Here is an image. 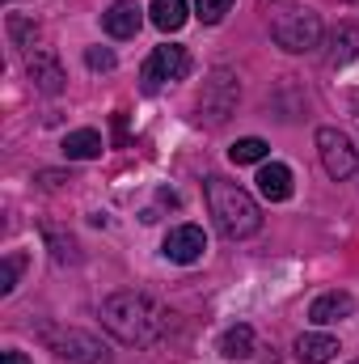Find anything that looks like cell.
Masks as SVG:
<instances>
[{
  "label": "cell",
  "mask_w": 359,
  "mask_h": 364,
  "mask_svg": "<svg viewBox=\"0 0 359 364\" xmlns=\"http://www.w3.org/2000/svg\"><path fill=\"white\" fill-rule=\"evenodd\" d=\"M26 73H30V81H34V90L43 93H60L64 90V68H60V60L51 55V51H43V47H34L30 55H26Z\"/></svg>",
  "instance_id": "cell-10"
},
{
  "label": "cell",
  "mask_w": 359,
  "mask_h": 364,
  "mask_svg": "<svg viewBox=\"0 0 359 364\" xmlns=\"http://www.w3.org/2000/svg\"><path fill=\"white\" fill-rule=\"evenodd\" d=\"M101 149H106V140L93 127H77V132L64 136V157L68 161H93V157H101Z\"/></svg>",
  "instance_id": "cell-14"
},
{
  "label": "cell",
  "mask_w": 359,
  "mask_h": 364,
  "mask_svg": "<svg viewBox=\"0 0 359 364\" xmlns=\"http://www.w3.org/2000/svg\"><path fill=\"white\" fill-rule=\"evenodd\" d=\"M101 326L127 348H148L170 331V314L148 292L123 288V292H110L101 301Z\"/></svg>",
  "instance_id": "cell-1"
},
{
  "label": "cell",
  "mask_w": 359,
  "mask_h": 364,
  "mask_svg": "<svg viewBox=\"0 0 359 364\" xmlns=\"http://www.w3.org/2000/svg\"><path fill=\"white\" fill-rule=\"evenodd\" d=\"M17 272H21V259H17V255H9V259L0 263V296H9V292L17 288Z\"/></svg>",
  "instance_id": "cell-20"
},
{
  "label": "cell",
  "mask_w": 359,
  "mask_h": 364,
  "mask_svg": "<svg viewBox=\"0 0 359 364\" xmlns=\"http://www.w3.org/2000/svg\"><path fill=\"white\" fill-rule=\"evenodd\" d=\"M43 339L55 348L60 360H68V364H110V352L93 335H85V331H47Z\"/></svg>",
  "instance_id": "cell-5"
},
{
  "label": "cell",
  "mask_w": 359,
  "mask_h": 364,
  "mask_svg": "<svg viewBox=\"0 0 359 364\" xmlns=\"http://www.w3.org/2000/svg\"><path fill=\"white\" fill-rule=\"evenodd\" d=\"M140 26H144V9H140L136 0H114V4L101 13V30H106L110 38H136Z\"/></svg>",
  "instance_id": "cell-9"
},
{
  "label": "cell",
  "mask_w": 359,
  "mask_h": 364,
  "mask_svg": "<svg viewBox=\"0 0 359 364\" xmlns=\"http://www.w3.org/2000/svg\"><path fill=\"white\" fill-rule=\"evenodd\" d=\"M355 314V296L351 292H321L313 305H309V322L313 326H330V322H343Z\"/></svg>",
  "instance_id": "cell-11"
},
{
  "label": "cell",
  "mask_w": 359,
  "mask_h": 364,
  "mask_svg": "<svg viewBox=\"0 0 359 364\" xmlns=\"http://www.w3.org/2000/svg\"><path fill=\"white\" fill-rule=\"evenodd\" d=\"M220 356H224V360H245V356H254V331H250L245 322L228 326V331L220 335Z\"/></svg>",
  "instance_id": "cell-16"
},
{
  "label": "cell",
  "mask_w": 359,
  "mask_h": 364,
  "mask_svg": "<svg viewBox=\"0 0 359 364\" xmlns=\"http://www.w3.org/2000/svg\"><path fill=\"white\" fill-rule=\"evenodd\" d=\"M317 153H321V166H326V174L334 182L351 178L359 166V153L355 144H351V136L347 132H338V127H321L317 132Z\"/></svg>",
  "instance_id": "cell-4"
},
{
  "label": "cell",
  "mask_w": 359,
  "mask_h": 364,
  "mask_svg": "<svg viewBox=\"0 0 359 364\" xmlns=\"http://www.w3.org/2000/svg\"><path fill=\"white\" fill-rule=\"evenodd\" d=\"M270 153L267 140H258V136H245V140H237L233 149H228V157H233V166H263Z\"/></svg>",
  "instance_id": "cell-18"
},
{
  "label": "cell",
  "mask_w": 359,
  "mask_h": 364,
  "mask_svg": "<svg viewBox=\"0 0 359 364\" xmlns=\"http://www.w3.org/2000/svg\"><path fill=\"white\" fill-rule=\"evenodd\" d=\"M85 64H89L93 73H110V68H114V55L101 51V47H89V51H85Z\"/></svg>",
  "instance_id": "cell-21"
},
{
  "label": "cell",
  "mask_w": 359,
  "mask_h": 364,
  "mask_svg": "<svg viewBox=\"0 0 359 364\" xmlns=\"http://www.w3.org/2000/svg\"><path fill=\"white\" fill-rule=\"evenodd\" d=\"M0 364H26L21 352H0Z\"/></svg>",
  "instance_id": "cell-22"
},
{
  "label": "cell",
  "mask_w": 359,
  "mask_h": 364,
  "mask_svg": "<svg viewBox=\"0 0 359 364\" xmlns=\"http://www.w3.org/2000/svg\"><path fill=\"white\" fill-rule=\"evenodd\" d=\"M351 364H359V360H351Z\"/></svg>",
  "instance_id": "cell-23"
},
{
  "label": "cell",
  "mask_w": 359,
  "mask_h": 364,
  "mask_svg": "<svg viewBox=\"0 0 359 364\" xmlns=\"http://www.w3.org/2000/svg\"><path fill=\"white\" fill-rule=\"evenodd\" d=\"M190 73V55H186V47H174V43H165V47H153V55H148V64H144V90H161L165 81H182Z\"/></svg>",
  "instance_id": "cell-6"
},
{
  "label": "cell",
  "mask_w": 359,
  "mask_h": 364,
  "mask_svg": "<svg viewBox=\"0 0 359 364\" xmlns=\"http://www.w3.org/2000/svg\"><path fill=\"white\" fill-rule=\"evenodd\" d=\"M270 38H275L283 51L304 55V51L321 47V17H317L313 9H283V13H275V21H270Z\"/></svg>",
  "instance_id": "cell-3"
},
{
  "label": "cell",
  "mask_w": 359,
  "mask_h": 364,
  "mask_svg": "<svg viewBox=\"0 0 359 364\" xmlns=\"http://www.w3.org/2000/svg\"><path fill=\"white\" fill-rule=\"evenodd\" d=\"M233 106H237V81H233V73H228V68H216V73H211V81L203 85L199 114H203V119H211V123H224V119L233 114Z\"/></svg>",
  "instance_id": "cell-7"
},
{
  "label": "cell",
  "mask_w": 359,
  "mask_h": 364,
  "mask_svg": "<svg viewBox=\"0 0 359 364\" xmlns=\"http://www.w3.org/2000/svg\"><path fill=\"white\" fill-rule=\"evenodd\" d=\"M237 0H194V17L203 21V26H216V21H224V13L233 9Z\"/></svg>",
  "instance_id": "cell-19"
},
{
  "label": "cell",
  "mask_w": 359,
  "mask_h": 364,
  "mask_svg": "<svg viewBox=\"0 0 359 364\" xmlns=\"http://www.w3.org/2000/svg\"><path fill=\"white\" fill-rule=\"evenodd\" d=\"M186 17H190L186 0H153V9H148V21L157 30H165V34H178L186 26Z\"/></svg>",
  "instance_id": "cell-15"
},
{
  "label": "cell",
  "mask_w": 359,
  "mask_h": 364,
  "mask_svg": "<svg viewBox=\"0 0 359 364\" xmlns=\"http://www.w3.org/2000/svg\"><path fill=\"white\" fill-rule=\"evenodd\" d=\"M203 250H207V233H203L199 225H174V229L165 233V242H161V255H165L170 263H178V267L199 263Z\"/></svg>",
  "instance_id": "cell-8"
},
{
  "label": "cell",
  "mask_w": 359,
  "mask_h": 364,
  "mask_svg": "<svg viewBox=\"0 0 359 364\" xmlns=\"http://www.w3.org/2000/svg\"><path fill=\"white\" fill-rule=\"evenodd\" d=\"M203 195H207V212H211L216 229L228 242H245V237H254L263 229V208H258V199L245 186L211 174V178L203 182Z\"/></svg>",
  "instance_id": "cell-2"
},
{
  "label": "cell",
  "mask_w": 359,
  "mask_h": 364,
  "mask_svg": "<svg viewBox=\"0 0 359 364\" xmlns=\"http://www.w3.org/2000/svg\"><path fill=\"white\" fill-rule=\"evenodd\" d=\"M338 352H343L338 339L326 335V331H309V335L296 339V356H300V364H330Z\"/></svg>",
  "instance_id": "cell-12"
},
{
  "label": "cell",
  "mask_w": 359,
  "mask_h": 364,
  "mask_svg": "<svg viewBox=\"0 0 359 364\" xmlns=\"http://www.w3.org/2000/svg\"><path fill=\"white\" fill-rule=\"evenodd\" d=\"M258 195L270 199V203L292 199V170L283 161H263V170H258Z\"/></svg>",
  "instance_id": "cell-13"
},
{
  "label": "cell",
  "mask_w": 359,
  "mask_h": 364,
  "mask_svg": "<svg viewBox=\"0 0 359 364\" xmlns=\"http://www.w3.org/2000/svg\"><path fill=\"white\" fill-rule=\"evenodd\" d=\"M330 64L334 68H343V64H351V60H359V30L355 26H338V34L330 38Z\"/></svg>",
  "instance_id": "cell-17"
}]
</instances>
